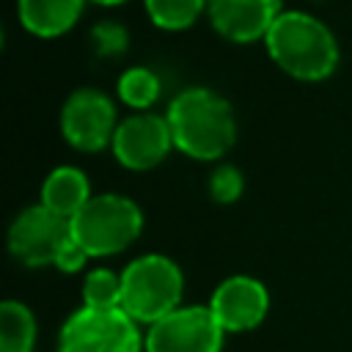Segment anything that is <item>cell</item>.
Listing matches in <instances>:
<instances>
[{
    "label": "cell",
    "instance_id": "277c9868",
    "mask_svg": "<svg viewBox=\"0 0 352 352\" xmlns=\"http://www.w3.org/2000/svg\"><path fill=\"white\" fill-rule=\"evenodd\" d=\"M72 236L74 242L91 256H113L126 250L143 231V212L140 206L116 192L94 195L72 220Z\"/></svg>",
    "mask_w": 352,
    "mask_h": 352
},
{
    "label": "cell",
    "instance_id": "ba28073f",
    "mask_svg": "<svg viewBox=\"0 0 352 352\" xmlns=\"http://www.w3.org/2000/svg\"><path fill=\"white\" fill-rule=\"evenodd\" d=\"M72 239L69 220L50 212L44 204L19 212L8 228V250L25 267L55 264L60 248Z\"/></svg>",
    "mask_w": 352,
    "mask_h": 352
},
{
    "label": "cell",
    "instance_id": "9c48e42d",
    "mask_svg": "<svg viewBox=\"0 0 352 352\" xmlns=\"http://www.w3.org/2000/svg\"><path fill=\"white\" fill-rule=\"evenodd\" d=\"M173 146L165 116L135 113L124 118L113 135V157L129 170H148L160 165Z\"/></svg>",
    "mask_w": 352,
    "mask_h": 352
},
{
    "label": "cell",
    "instance_id": "d6986e66",
    "mask_svg": "<svg viewBox=\"0 0 352 352\" xmlns=\"http://www.w3.org/2000/svg\"><path fill=\"white\" fill-rule=\"evenodd\" d=\"M94 47L99 55L104 58H113V55H121L126 50V30L116 22H102L94 28Z\"/></svg>",
    "mask_w": 352,
    "mask_h": 352
},
{
    "label": "cell",
    "instance_id": "ffe728a7",
    "mask_svg": "<svg viewBox=\"0 0 352 352\" xmlns=\"http://www.w3.org/2000/svg\"><path fill=\"white\" fill-rule=\"evenodd\" d=\"M91 256L74 242V236L60 248V253H58V258H55V267L60 270V272H77V270H82V264L88 261Z\"/></svg>",
    "mask_w": 352,
    "mask_h": 352
},
{
    "label": "cell",
    "instance_id": "52a82bcc",
    "mask_svg": "<svg viewBox=\"0 0 352 352\" xmlns=\"http://www.w3.org/2000/svg\"><path fill=\"white\" fill-rule=\"evenodd\" d=\"M116 104L99 88H77L60 107V135L80 151H102L113 146L116 135Z\"/></svg>",
    "mask_w": 352,
    "mask_h": 352
},
{
    "label": "cell",
    "instance_id": "5bb4252c",
    "mask_svg": "<svg viewBox=\"0 0 352 352\" xmlns=\"http://www.w3.org/2000/svg\"><path fill=\"white\" fill-rule=\"evenodd\" d=\"M36 319L30 308L19 300H6L0 305V352H33Z\"/></svg>",
    "mask_w": 352,
    "mask_h": 352
},
{
    "label": "cell",
    "instance_id": "7a4b0ae2",
    "mask_svg": "<svg viewBox=\"0 0 352 352\" xmlns=\"http://www.w3.org/2000/svg\"><path fill=\"white\" fill-rule=\"evenodd\" d=\"M264 44L270 58L297 80L316 82L330 77L338 66V41L333 30L305 11H280Z\"/></svg>",
    "mask_w": 352,
    "mask_h": 352
},
{
    "label": "cell",
    "instance_id": "e0dca14e",
    "mask_svg": "<svg viewBox=\"0 0 352 352\" xmlns=\"http://www.w3.org/2000/svg\"><path fill=\"white\" fill-rule=\"evenodd\" d=\"M82 305L121 308V275L113 270H91L82 280Z\"/></svg>",
    "mask_w": 352,
    "mask_h": 352
},
{
    "label": "cell",
    "instance_id": "8fae6325",
    "mask_svg": "<svg viewBox=\"0 0 352 352\" xmlns=\"http://www.w3.org/2000/svg\"><path fill=\"white\" fill-rule=\"evenodd\" d=\"M280 11H283L280 0H209L206 3L212 28L234 44H250V41L267 38Z\"/></svg>",
    "mask_w": 352,
    "mask_h": 352
},
{
    "label": "cell",
    "instance_id": "8992f818",
    "mask_svg": "<svg viewBox=\"0 0 352 352\" xmlns=\"http://www.w3.org/2000/svg\"><path fill=\"white\" fill-rule=\"evenodd\" d=\"M226 330L209 305H182L148 324L146 352H220Z\"/></svg>",
    "mask_w": 352,
    "mask_h": 352
},
{
    "label": "cell",
    "instance_id": "2e32d148",
    "mask_svg": "<svg viewBox=\"0 0 352 352\" xmlns=\"http://www.w3.org/2000/svg\"><path fill=\"white\" fill-rule=\"evenodd\" d=\"M148 19L162 30H184L190 28L209 0H143Z\"/></svg>",
    "mask_w": 352,
    "mask_h": 352
},
{
    "label": "cell",
    "instance_id": "44dd1931",
    "mask_svg": "<svg viewBox=\"0 0 352 352\" xmlns=\"http://www.w3.org/2000/svg\"><path fill=\"white\" fill-rule=\"evenodd\" d=\"M94 3H99V6H121L124 0H94Z\"/></svg>",
    "mask_w": 352,
    "mask_h": 352
},
{
    "label": "cell",
    "instance_id": "6da1fadb",
    "mask_svg": "<svg viewBox=\"0 0 352 352\" xmlns=\"http://www.w3.org/2000/svg\"><path fill=\"white\" fill-rule=\"evenodd\" d=\"M168 126L173 146L192 160H220L236 140V118L220 94L212 88H184L168 104Z\"/></svg>",
    "mask_w": 352,
    "mask_h": 352
},
{
    "label": "cell",
    "instance_id": "4fadbf2b",
    "mask_svg": "<svg viewBox=\"0 0 352 352\" xmlns=\"http://www.w3.org/2000/svg\"><path fill=\"white\" fill-rule=\"evenodd\" d=\"M85 0H16V14L25 30L41 38L63 36L74 28Z\"/></svg>",
    "mask_w": 352,
    "mask_h": 352
},
{
    "label": "cell",
    "instance_id": "7c38bea8",
    "mask_svg": "<svg viewBox=\"0 0 352 352\" xmlns=\"http://www.w3.org/2000/svg\"><path fill=\"white\" fill-rule=\"evenodd\" d=\"M88 176L74 165H58L47 173L41 184V204L63 220H72L91 201Z\"/></svg>",
    "mask_w": 352,
    "mask_h": 352
},
{
    "label": "cell",
    "instance_id": "30bf717a",
    "mask_svg": "<svg viewBox=\"0 0 352 352\" xmlns=\"http://www.w3.org/2000/svg\"><path fill=\"white\" fill-rule=\"evenodd\" d=\"M209 311L226 333H245L264 322L270 311V292L250 275H231L212 292Z\"/></svg>",
    "mask_w": 352,
    "mask_h": 352
},
{
    "label": "cell",
    "instance_id": "9a60e30c",
    "mask_svg": "<svg viewBox=\"0 0 352 352\" xmlns=\"http://www.w3.org/2000/svg\"><path fill=\"white\" fill-rule=\"evenodd\" d=\"M118 96L124 104L135 107V110H146L160 99L162 82L157 77V72L146 69V66H132L118 77Z\"/></svg>",
    "mask_w": 352,
    "mask_h": 352
},
{
    "label": "cell",
    "instance_id": "5b68a950",
    "mask_svg": "<svg viewBox=\"0 0 352 352\" xmlns=\"http://www.w3.org/2000/svg\"><path fill=\"white\" fill-rule=\"evenodd\" d=\"M58 352H146V336L124 308H77L58 333Z\"/></svg>",
    "mask_w": 352,
    "mask_h": 352
},
{
    "label": "cell",
    "instance_id": "3957f363",
    "mask_svg": "<svg viewBox=\"0 0 352 352\" xmlns=\"http://www.w3.org/2000/svg\"><path fill=\"white\" fill-rule=\"evenodd\" d=\"M184 275L179 264L162 253L138 256L121 272V308L138 324H154L182 308Z\"/></svg>",
    "mask_w": 352,
    "mask_h": 352
},
{
    "label": "cell",
    "instance_id": "ac0fdd59",
    "mask_svg": "<svg viewBox=\"0 0 352 352\" xmlns=\"http://www.w3.org/2000/svg\"><path fill=\"white\" fill-rule=\"evenodd\" d=\"M245 190V179L242 170L234 165H220L212 170L209 176V195L217 204H234Z\"/></svg>",
    "mask_w": 352,
    "mask_h": 352
}]
</instances>
